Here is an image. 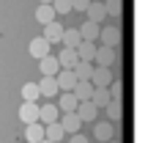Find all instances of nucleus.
<instances>
[{
	"label": "nucleus",
	"mask_w": 156,
	"mask_h": 143,
	"mask_svg": "<svg viewBox=\"0 0 156 143\" xmlns=\"http://www.w3.org/2000/svg\"><path fill=\"white\" fill-rule=\"evenodd\" d=\"M99 39H101V44H104V47L118 50V47H121V41H123V30H121V25H118V22H112V25L99 28Z\"/></svg>",
	"instance_id": "nucleus-1"
},
{
	"label": "nucleus",
	"mask_w": 156,
	"mask_h": 143,
	"mask_svg": "<svg viewBox=\"0 0 156 143\" xmlns=\"http://www.w3.org/2000/svg\"><path fill=\"white\" fill-rule=\"evenodd\" d=\"M90 83H93V88H107L112 83V69L110 66H93Z\"/></svg>",
	"instance_id": "nucleus-2"
},
{
	"label": "nucleus",
	"mask_w": 156,
	"mask_h": 143,
	"mask_svg": "<svg viewBox=\"0 0 156 143\" xmlns=\"http://www.w3.org/2000/svg\"><path fill=\"white\" fill-rule=\"evenodd\" d=\"M93 61H96V66H112L115 61H118V50H112V47H96V55H93Z\"/></svg>",
	"instance_id": "nucleus-3"
},
{
	"label": "nucleus",
	"mask_w": 156,
	"mask_h": 143,
	"mask_svg": "<svg viewBox=\"0 0 156 143\" xmlns=\"http://www.w3.org/2000/svg\"><path fill=\"white\" fill-rule=\"evenodd\" d=\"M58 119H60L58 105H55L52 99H47V105L38 107V124H52V121H58Z\"/></svg>",
	"instance_id": "nucleus-4"
},
{
	"label": "nucleus",
	"mask_w": 156,
	"mask_h": 143,
	"mask_svg": "<svg viewBox=\"0 0 156 143\" xmlns=\"http://www.w3.org/2000/svg\"><path fill=\"white\" fill-rule=\"evenodd\" d=\"M77 116H80V121L85 124V121H96V116H99V107L90 102V99H85V102H77V110H74Z\"/></svg>",
	"instance_id": "nucleus-5"
},
{
	"label": "nucleus",
	"mask_w": 156,
	"mask_h": 143,
	"mask_svg": "<svg viewBox=\"0 0 156 143\" xmlns=\"http://www.w3.org/2000/svg\"><path fill=\"white\" fill-rule=\"evenodd\" d=\"M60 127H63V132L66 135H74V132H80L82 130V121H80V116L77 113H60Z\"/></svg>",
	"instance_id": "nucleus-6"
},
{
	"label": "nucleus",
	"mask_w": 156,
	"mask_h": 143,
	"mask_svg": "<svg viewBox=\"0 0 156 143\" xmlns=\"http://www.w3.org/2000/svg\"><path fill=\"white\" fill-rule=\"evenodd\" d=\"M55 83H58L60 91H71V88L77 85V74H74V69H60V72L55 74Z\"/></svg>",
	"instance_id": "nucleus-7"
},
{
	"label": "nucleus",
	"mask_w": 156,
	"mask_h": 143,
	"mask_svg": "<svg viewBox=\"0 0 156 143\" xmlns=\"http://www.w3.org/2000/svg\"><path fill=\"white\" fill-rule=\"evenodd\" d=\"M85 14H88L90 22H99V25L107 19V11H104V3H101V0H90L88 8H85Z\"/></svg>",
	"instance_id": "nucleus-8"
},
{
	"label": "nucleus",
	"mask_w": 156,
	"mask_h": 143,
	"mask_svg": "<svg viewBox=\"0 0 156 143\" xmlns=\"http://www.w3.org/2000/svg\"><path fill=\"white\" fill-rule=\"evenodd\" d=\"M55 58H58L60 69H74V66L80 63V58H77V50H74V47H63V50H60V55H55Z\"/></svg>",
	"instance_id": "nucleus-9"
},
{
	"label": "nucleus",
	"mask_w": 156,
	"mask_h": 143,
	"mask_svg": "<svg viewBox=\"0 0 156 143\" xmlns=\"http://www.w3.org/2000/svg\"><path fill=\"white\" fill-rule=\"evenodd\" d=\"M38 69H41L44 77H55L60 72V63H58L55 55H44V58H38Z\"/></svg>",
	"instance_id": "nucleus-10"
},
{
	"label": "nucleus",
	"mask_w": 156,
	"mask_h": 143,
	"mask_svg": "<svg viewBox=\"0 0 156 143\" xmlns=\"http://www.w3.org/2000/svg\"><path fill=\"white\" fill-rule=\"evenodd\" d=\"M36 85H38V96H44V99H52V96L60 94L55 77H41V83H36Z\"/></svg>",
	"instance_id": "nucleus-11"
},
{
	"label": "nucleus",
	"mask_w": 156,
	"mask_h": 143,
	"mask_svg": "<svg viewBox=\"0 0 156 143\" xmlns=\"http://www.w3.org/2000/svg\"><path fill=\"white\" fill-rule=\"evenodd\" d=\"M27 52L38 61V58H44V55H49V41L44 39V36H38V39H33L30 44H27Z\"/></svg>",
	"instance_id": "nucleus-12"
},
{
	"label": "nucleus",
	"mask_w": 156,
	"mask_h": 143,
	"mask_svg": "<svg viewBox=\"0 0 156 143\" xmlns=\"http://www.w3.org/2000/svg\"><path fill=\"white\" fill-rule=\"evenodd\" d=\"M101 110H107V121H112V124H118V121L123 119V105H121V99H110Z\"/></svg>",
	"instance_id": "nucleus-13"
},
{
	"label": "nucleus",
	"mask_w": 156,
	"mask_h": 143,
	"mask_svg": "<svg viewBox=\"0 0 156 143\" xmlns=\"http://www.w3.org/2000/svg\"><path fill=\"white\" fill-rule=\"evenodd\" d=\"M93 135L99 138V141H112L115 138V124L112 121H101V124H93Z\"/></svg>",
	"instance_id": "nucleus-14"
},
{
	"label": "nucleus",
	"mask_w": 156,
	"mask_h": 143,
	"mask_svg": "<svg viewBox=\"0 0 156 143\" xmlns=\"http://www.w3.org/2000/svg\"><path fill=\"white\" fill-rule=\"evenodd\" d=\"M99 28H101L99 22H90V19H88V22H82L77 30H80L82 41H96V39H99Z\"/></svg>",
	"instance_id": "nucleus-15"
},
{
	"label": "nucleus",
	"mask_w": 156,
	"mask_h": 143,
	"mask_svg": "<svg viewBox=\"0 0 156 143\" xmlns=\"http://www.w3.org/2000/svg\"><path fill=\"white\" fill-rule=\"evenodd\" d=\"M60 36H63V25H60V22H55V19H52V22H47V25H44V39H47L49 44H58V41H60Z\"/></svg>",
	"instance_id": "nucleus-16"
},
{
	"label": "nucleus",
	"mask_w": 156,
	"mask_h": 143,
	"mask_svg": "<svg viewBox=\"0 0 156 143\" xmlns=\"http://www.w3.org/2000/svg\"><path fill=\"white\" fill-rule=\"evenodd\" d=\"M71 94L77 96V102H85V99H90V94H93V83H90V80H77V85L71 88Z\"/></svg>",
	"instance_id": "nucleus-17"
},
{
	"label": "nucleus",
	"mask_w": 156,
	"mask_h": 143,
	"mask_svg": "<svg viewBox=\"0 0 156 143\" xmlns=\"http://www.w3.org/2000/svg\"><path fill=\"white\" fill-rule=\"evenodd\" d=\"M58 110H60V113H74V110H77V96H74L71 91H60Z\"/></svg>",
	"instance_id": "nucleus-18"
},
{
	"label": "nucleus",
	"mask_w": 156,
	"mask_h": 143,
	"mask_svg": "<svg viewBox=\"0 0 156 143\" xmlns=\"http://www.w3.org/2000/svg\"><path fill=\"white\" fill-rule=\"evenodd\" d=\"M19 119H22V124L38 121V105H36V102H22V107H19Z\"/></svg>",
	"instance_id": "nucleus-19"
},
{
	"label": "nucleus",
	"mask_w": 156,
	"mask_h": 143,
	"mask_svg": "<svg viewBox=\"0 0 156 143\" xmlns=\"http://www.w3.org/2000/svg\"><path fill=\"white\" fill-rule=\"evenodd\" d=\"M44 138L52 143H60L66 138V132H63V127H60V121H52V124H44Z\"/></svg>",
	"instance_id": "nucleus-20"
},
{
	"label": "nucleus",
	"mask_w": 156,
	"mask_h": 143,
	"mask_svg": "<svg viewBox=\"0 0 156 143\" xmlns=\"http://www.w3.org/2000/svg\"><path fill=\"white\" fill-rule=\"evenodd\" d=\"M41 138H44V124H38V121L25 124V141L27 143H38Z\"/></svg>",
	"instance_id": "nucleus-21"
},
{
	"label": "nucleus",
	"mask_w": 156,
	"mask_h": 143,
	"mask_svg": "<svg viewBox=\"0 0 156 143\" xmlns=\"http://www.w3.org/2000/svg\"><path fill=\"white\" fill-rule=\"evenodd\" d=\"M58 14H55V8L49 6V3H38V8H36V19L41 22V25H47V22H52Z\"/></svg>",
	"instance_id": "nucleus-22"
},
{
	"label": "nucleus",
	"mask_w": 156,
	"mask_h": 143,
	"mask_svg": "<svg viewBox=\"0 0 156 143\" xmlns=\"http://www.w3.org/2000/svg\"><path fill=\"white\" fill-rule=\"evenodd\" d=\"M80 41H82V36H80L77 28H63V36H60V44L63 47H77Z\"/></svg>",
	"instance_id": "nucleus-23"
},
{
	"label": "nucleus",
	"mask_w": 156,
	"mask_h": 143,
	"mask_svg": "<svg viewBox=\"0 0 156 143\" xmlns=\"http://www.w3.org/2000/svg\"><path fill=\"white\" fill-rule=\"evenodd\" d=\"M74 50H77V58L80 61H93V55H96V44L93 41H80Z\"/></svg>",
	"instance_id": "nucleus-24"
},
{
	"label": "nucleus",
	"mask_w": 156,
	"mask_h": 143,
	"mask_svg": "<svg viewBox=\"0 0 156 143\" xmlns=\"http://www.w3.org/2000/svg\"><path fill=\"white\" fill-rule=\"evenodd\" d=\"M101 3H104L107 17H115V22H118L121 14H123V0H101Z\"/></svg>",
	"instance_id": "nucleus-25"
},
{
	"label": "nucleus",
	"mask_w": 156,
	"mask_h": 143,
	"mask_svg": "<svg viewBox=\"0 0 156 143\" xmlns=\"http://www.w3.org/2000/svg\"><path fill=\"white\" fill-rule=\"evenodd\" d=\"M74 74H77V80H90V74H93V61H80V63L74 66Z\"/></svg>",
	"instance_id": "nucleus-26"
},
{
	"label": "nucleus",
	"mask_w": 156,
	"mask_h": 143,
	"mask_svg": "<svg viewBox=\"0 0 156 143\" xmlns=\"http://www.w3.org/2000/svg\"><path fill=\"white\" fill-rule=\"evenodd\" d=\"M90 102H93V105L101 110V107L110 102V91H107V88H93V94H90Z\"/></svg>",
	"instance_id": "nucleus-27"
},
{
	"label": "nucleus",
	"mask_w": 156,
	"mask_h": 143,
	"mask_svg": "<svg viewBox=\"0 0 156 143\" xmlns=\"http://www.w3.org/2000/svg\"><path fill=\"white\" fill-rule=\"evenodd\" d=\"M38 99V85L36 83H25L22 85V102H36Z\"/></svg>",
	"instance_id": "nucleus-28"
},
{
	"label": "nucleus",
	"mask_w": 156,
	"mask_h": 143,
	"mask_svg": "<svg viewBox=\"0 0 156 143\" xmlns=\"http://www.w3.org/2000/svg\"><path fill=\"white\" fill-rule=\"evenodd\" d=\"M107 91H110V99H121L123 96V80H112L107 85Z\"/></svg>",
	"instance_id": "nucleus-29"
},
{
	"label": "nucleus",
	"mask_w": 156,
	"mask_h": 143,
	"mask_svg": "<svg viewBox=\"0 0 156 143\" xmlns=\"http://www.w3.org/2000/svg\"><path fill=\"white\" fill-rule=\"evenodd\" d=\"M49 6L55 8V14H69L71 11V0H52Z\"/></svg>",
	"instance_id": "nucleus-30"
},
{
	"label": "nucleus",
	"mask_w": 156,
	"mask_h": 143,
	"mask_svg": "<svg viewBox=\"0 0 156 143\" xmlns=\"http://www.w3.org/2000/svg\"><path fill=\"white\" fill-rule=\"evenodd\" d=\"M90 0H71V11H85Z\"/></svg>",
	"instance_id": "nucleus-31"
},
{
	"label": "nucleus",
	"mask_w": 156,
	"mask_h": 143,
	"mask_svg": "<svg viewBox=\"0 0 156 143\" xmlns=\"http://www.w3.org/2000/svg\"><path fill=\"white\" fill-rule=\"evenodd\" d=\"M69 143H88V138H85L82 132H74V135L69 138Z\"/></svg>",
	"instance_id": "nucleus-32"
},
{
	"label": "nucleus",
	"mask_w": 156,
	"mask_h": 143,
	"mask_svg": "<svg viewBox=\"0 0 156 143\" xmlns=\"http://www.w3.org/2000/svg\"><path fill=\"white\" fill-rule=\"evenodd\" d=\"M38 143H52V141H47V138H41V141H38Z\"/></svg>",
	"instance_id": "nucleus-33"
},
{
	"label": "nucleus",
	"mask_w": 156,
	"mask_h": 143,
	"mask_svg": "<svg viewBox=\"0 0 156 143\" xmlns=\"http://www.w3.org/2000/svg\"><path fill=\"white\" fill-rule=\"evenodd\" d=\"M107 143H121V141H115V138H112V141H107Z\"/></svg>",
	"instance_id": "nucleus-34"
},
{
	"label": "nucleus",
	"mask_w": 156,
	"mask_h": 143,
	"mask_svg": "<svg viewBox=\"0 0 156 143\" xmlns=\"http://www.w3.org/2000/svg\"><path fill=\"white\" fill-rule=\"evenodd\" d=\"M41 3H52V0H41Z\"/></svg>",
	"instance_id": "nucleus-35"
}]
</instances>
